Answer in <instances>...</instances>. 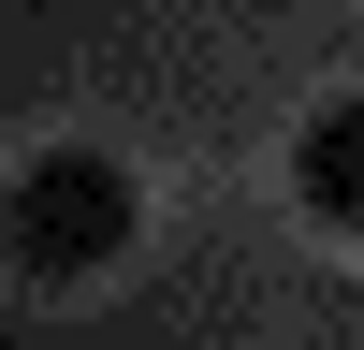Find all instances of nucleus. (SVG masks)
<instances>
[{"label": "nucleus", "instance_id": "1", "mask_svg": "<svg viewBox=\"0 0 364 350\" xmlns=\"http://www.w3.org/2000/svg\"><path fill=\"white\" fill-rule=\"evenodd\" d=\"M132 248V175L102 161V146H44V161L15 175V262L29 277H87V262Z\"/></svg>", "mask_w": 364, "mask_h": 350}, {"label": "nucleus", "instance_id": "2", "mask_svg": "<svg viewBox=\"0 0 364 350\" xmlns=\"http://www.w3.org/2000/svg\"><path fill=\"white\" fill-rule=\"evenodd\" d=\"M291 204H306L321 233H364V102H321L306 132H291Z\"/></svg>", "mask_w": 364, "mask_h": 350}]
</instances>
